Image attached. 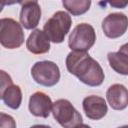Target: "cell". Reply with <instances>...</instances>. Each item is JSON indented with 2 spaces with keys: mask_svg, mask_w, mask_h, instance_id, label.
Masks as SVG:
<instances>
[{
  "mask_svg": "<svg viewBox=\"0 0 128 128\" xmlns=\"http://www.w3.org/2000/svg\"><path fill=\"white\" fill-rule=\"evenodd\" d=\"M30 128H51V127L47 125H34V126H31Z\"/></svg>",
  "mask_w": 128,
  "mask_h": 128,
  "instance_id": "obj_18",
  "label": "cell"
},
{
  "mask_svg": "<svg viewBox=\"0 0 128 128\" xmlns=\"http://www.w3.org/2000/svg\"><path fill=\"white\" fill-rule=\"evenodd\" d=\"M0 128H16L14 119L5 113L0 114Z\"/></svg>",
  "mask_w": 128,
  "mask_h": 128,
  "instance_id": "obj_16",
  "label": "cell"
},
{
  "mask_svg": "<svg viewBox=\"0 0 128 128\" xmlns=\"http://www.w3.org/2000/svg\"><path fill=\"white\" fill-rule=\"evenodd\" d=\"M0 96L1 99L4 101V103L12 109L19 108L22 101L21 89L18 85H14V84L8 86L4 91L0 92Z\"/></svg>",
  "mask_w": 128,
  "mask_h": 128,
  "instance_id": "obj_14",
  "label": "cell"
},
{
  "mask_svg": "<svg viewBox=\"0 0 128 128\" xmlns=\"http://www.w3.org/2000/svg\"><path fill=\"white\" fill-rule=\"evenodd\" d=\"M63 6L72 15H81L89 10L91 5L90 0H65L62 2Z\"/></svg>",
  "mask_w": 128,
  "mask_h": 128,
  "instance_id": "obj_15",
  "label": "cell"
},
{
  "mask_svg": "<svg viewBox=\"0 0 128 128\" xmlns=\"http://www.w3.org/2000/svg\"><path fill=\"white\" fill-rule=\"evenodd\" d=\"M128 28V18L123 13H111L102 21V30L108 38L122 36Z\"/></svg>",
  "mask_w": 128,
  "mask_h": 128,
  "instance_id": "obj_7",
  "label": "cell"
},
{
  "mask_svg": "<svg viewBox=\"0 0 128 128\" xmlns=\"http://www.w3.org/2000/svg\"><path fill=\"white\" fill-rule=\"evenodd\" d=\"M27 49L33 54H43L50 49V39L44 31L35 29L29 35L26 42Z\"/></svg>",
  "mask_w": 128,
  "mask_h": 128,
  "instance_id": "obj_12",
  "label": "cell"
},
{
  "mask_svg": "<svg viewBox=\"0 0 128 128\" xmlns=\"http://www.w3.org/2000/svg\"><path fill=\"white\" fill-rule=\"evenodd\" d=\"M0 42L8 49L20 47L24 42V32L21 25L11 18L0 20Z\"/></svg>",
  "mask_w": 128,
  "mask_h": 128,
  "instance_id": "obj_4",
  "label": "cell"
},
{
  "mask_svg": "<svg viewBox=\"0 0 128 128\" xmlns=\"http://www.w3.org/2000/svg\"><path fill=\"white\" fill-rule=\"evenodd\" d=\"M52 113L56 121L63 128H76L82 124L81 114L66 99H59L53 103Z\"/></svg>",
  "mask_w": 128,
  "mask_h": 128,
  "instance_id": "obj_3",
  "label": "cell"
},
{
  "mask_svg": "<svg viewBox=\"0 0 128 128\" xmlns=\"http://www.w3.org/2000/svg\"><path fill=\"white\" fill-rule=\"evenodd\" d=\"M53 107L51 98L43 92H35L29 99V110L32 115L46 118L49 116Z\"/></svg>",
  "mask_w": 128,
  "mask_h": 128,
  "instance_id": "obj_9",
  "label": "cell"
},
{
  "mask_svg": "<svg viewBox=\"0 0 128 128\" xmlns=\"http://www.w3.org/2000/svg\"><path fill=\"white\" fill-rule=\"evenodd\" d=\"M108 61L113 70L122 75H128V43L122 45L118 52L108 53Z\"/></svg>",
  "mask_w": 128,
  "mask_h": 128,
  "instance_id": "obj_13",
  "label": "cell"
},
{
  "mask_svg": "<svg viewBox=\"0 0 128 128\" xmlns=\"http://www.w3.org/2000/svg\"><path fill=\"white\" fill-rule=\"evenodd\" d=\"M83 110L86 116L92 120H99L107 113V104L104 98L91 95L83 100Z\"/></svg>",
  "mask_w": 128,
  "mask_h": 128,
  "instance_id": "obj_10",
  "label": "cell"
},
{
  "mask_svg": "<svg viewBox=\"0 0 128 128\" xmlns=\"http://www.w3.org/2000/svg\"><path fill=\"white\" fill-rule=\"evenodd\" d=\"M76 128H91V127L88 126V125H86V124H81V125H79V126L76 127Z\"/></svg>",
  "mask_w": 128,
  "mask_h": 128,
  "instance_id": "obj_19",
  "label": "cell"
},
{
  "mask_svg": "<svg viewBox=\"0 0 128 128\" xmlns=\"http://www.w3.org/2000/svg\"><path fill=\"white\" fill-rule=\"evenodd\" d=\"M66 67L71 74L86 85L99 86L104 80V72L100 64L87 52H70L66 57Z\"/></svg>",
  "mask_w": 128,
  "mask_h": 128,
  "instance_id": "obj_1",
  "label": "cell"
},
{
  "mask_svg": "<svg viewBox=\"0 0 128 128\" xmlns=\"http://www.w3.org/2000/svg\"><path fill=\"white\" fill-rule=\"evenodd\" d=\"M107 101L114 110H123L128 106V90L122 84H113L106 92Z\"/></svg>",
  "mask_w": 128,
  "mask_h": 128,
  "instance_id": "obj_11",
  "label": "cell"
},
{
  "mask_svg": "<svg viewBox=\"0 0 128 128\" xmlns=\"http://www.w3.org/2000/svg\"><path fill=\"white\" fill-rule=\"evenodd\" d=\"M118 128H128V125H125V126H121V127H118Z\"/></svg>",
  "mask_w": 128,
  "mask_h": 128,
  "instance_id": "obj_20",
  "label": "cell"
},
{
  "mask_svg": "<svg viewBox=\"0 0 128 128\" xmlns=\"http://www.w3.org/2000/svg\"><path fill=\"white\" fill-rule=\"evenodd\" d=\"M96 34L94 28L87 23L78 24L71 32L68 40V45L72 51L89 50L95 43Z\"/></svg>",
  "mask_w": 128,
  "mask_h": 128,
  "instance_id": "obj_5",
  "label": "cell"
},
{
  "mask_svg": "<svg viewBox=\"0 0 128 128\" xmlns=\"http://www.w3.org/2000/svg\"><path fill=\"white\" fill-rule=\"evenodd\" d=\"M72 20L70 15L64 11H58L46 21L43 31L48 36L50 41L61 43L70 30Z\"/></svg>",
  "mask_w": 128,
  "mask_h": 128,
  "instance_id": "obj_2",
  "label": "cell"
},
{
  "mask_svg": "<svg viewBox=\"0 0 128 128\" xmlns=\"http://www.w3.org/2000/svg\"><path fill=\"white\" fill-rule=\"evenodd\" d=\"M41 18V8L37 1L21 2L20 22L25 29L35 28Z\"/></svg>",
  "mask_w": 128,
  "mask_h": 128,
  "instance_id": "obj_8",
  "label": "cell"
},
{
  "mask_svg": "<svg viewBox=\"0 0 128 128\" xmlns=\"http://www.w3.org/2000/svg\"><path fill=\"white\" fill-rule=\"evenodd\" d=\"M109 4L116 8H123L128 4V2L127 1H123V2L122 1H113V2H109Z\"/></svg>",
  "mask_w": 128,
  "mask_h": 128,
  "instance_id": "obj_17",
  "label": "cell"
},
{
  "mask_svg": "<svg viewBox=\"0 0 128 128\" xmlns=\"http://www.w3.org/2000/svg\"><path fill=\"white\" fill-rule=\"evenodd\" d=\"M31 75L38 84L50 87L58 83L60 79V70L52 61H39L33 65Z\"/></svg>",
  "mask_w": 128,
  "mask_h": 128,
  "instance_id": "obj_6",
  "label": "cell"
}]
</instances>
